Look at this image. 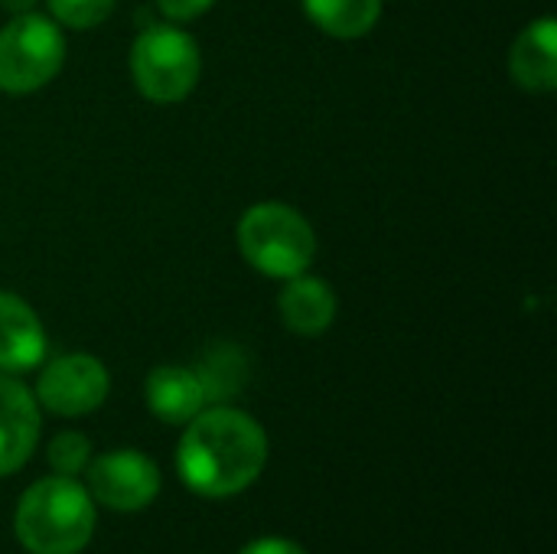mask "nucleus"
Instances as JSON below:
<instances>
[{"label": "nucleus", "mask_w": 557, "mask_h": 554, "mask_svg": "<svg viewBox=\"0 0 557 554\" xmlns=\"http://www.w3.org/2000/svg\"><path fill=\"white\" fill-rule=\"evenodd\" d=\"M268 464L264 428L238 408H202L176 447V473L189 493L228 500L245 493Z\"/></svg>", "instance_id": "obj_1"}, {"label": "nucleus", "mask_w": 557, "mask_h": 554, "mask_svg": "<svg viewBox=\"0 0 557 554\" xmlns=\"http://www.w3.org/2000/svg\"><path fill=\"white\" fill-rule=\"evenodd\" d=\"M13 529L29 554H78L95 535V500L75 477L36 480L16 503Z\"/></svg>", "instance_id": "obj_2"}, {"label": "nucleus", "mask_w": 557, "mask_h": 554, "mask_svg": "<svg viewBox=\"0 0 557 554\" xmlns=\"http://www.w3.org/2000/svg\"><path fill=\"white\" fill-rule=\"evenodd\" d=\"M242 258L264 278L287 281L304 274L317 258L313 225L287 202H255L235 225Z\"/></svg>", "instance_id": "obj_3"}, {"label": "nucleus", "mask_w": 557, "mask_h": 554, "mask_svg": "<svg viewBox=\"0 0 557 554\" xmlns=\"http://www.w3.org/2000/svg\"><path fill=\"white\" fill-rule=\"evenodd\" d=\"M199 42L180 23H150L131 42L134 88L153 104H176L199 85Z\"/></svg>", "instance_id": "obj_4"}, {"label": "nucleus", "mask_w": 557, "mask_h": 554, "mask_svg": "<svg viewBox=\"0 0 557 554\" xmlns=\"http://www.w3.org/2000/svg\"><path fill=\"white\" fill-rule=\"evenodd\" d=\"M65 62V36L52 16L16 13L0 26V91L33 95L46 88Z\"/></svg>", "instance_id": "obj_5"}, {"label": "nucleus", "mask_w": 557, "mask_h": 554, "mask_svg": "<svg viewBox=\"0 0 557 554\" xmlns=\"http://www.w3.org/2000/svg\"><path fill=\"white\" fill-rule=\"evenodd\" d=\"M111 379L101 359L88 353H65L42 366L36 382V402L59 418H82L104 405Z\"/></svg>", "instance_id": "obj_6"}, {"label": "nucleus", "mask_w": 557, "mask_h": 554, "mask_svg": "<svg viewBox=\"0 0 557 554\" xmlns=\"http://www.w3.org/2000/svg\"><path fill=\"white\" fill-rule=\"evenodd\" d=\"M88 496L114 513H140L160 493V467L140 451H108L88 460Z\"/></svg>", "instance_id": "obj_7"}, {"label": "nucleus", "mask_w": 557, "mask_h": 554, "mask_svg": "<svg viewBox=\"0 0 557 554\" xmlns=\"http://www.w3.org/2000/svg\"><path fill=\"white\" fill-rule=\"evenodd\" d=\"M39 441V408L36 395L0 372V477L20 473Z\"/></svg>", "instance_id": "obj_8"}, {"label": "nucleus", "mask_w": 557, "mask_h": 554, "mask_svg": "<svg viewBox=\"0 0 557 554\" xmlns=\"http://www.w3.org/2000/svg\"><path fill=\"white\" fill-rule=\"evenodd\" d=\"M42 359H46L42 320L23 297L0 291V372L23 376L42 366Z\"/></svg>", "instance_id": "obj_9"}, {"label": "nucleus", "mask_w": 557, "mask_h": 554, "mask_svg": "<svg viewBox=\"0 0 557 554\" xmlns=\"http://www.w3.org/2000/svg\"><path fill=\"white\" fill-rule=\"evenodd\" d=\"M509 72L512 82L522 91L532 95H548L557 88V20L555 16H539L532 20L519 39L512 42L509 56Z\"/></svg>", "instance_id": "obj_10"}, {"label": "nucleus", "mask_w": 557, "mask_h": 554, "mask_svg": "<svg viewBox=\"0 0 557 554\" xmlns=\"http://www.w3.org/2000/svg\"><path fill=\"white\" fill-rule=\"evenodd\" d=\"M277 313L294 336L313 340L333 327L336 294L323 278H313L304 271V274L284 281V291L277 294Z\"/></svg>", "instance_id": "obj_11"}, {"label": "nucleus", "mask_w": 557, "mask_h": 554, "mask_svg": "<svg viewBox=\"0 0 557 554\" xmlns=\"http://www.w3.org/2000/svg\"><path fill=\"white\" fill-rule=\"evenodd\" d=\"M144 398L153 418L163 424H186L206 408V389L196 369L186 366H157L144 382Z\"/></svg>", "instance_id": "obj_12"}, {"label": "nucleus", "mask_w": 557, "mask_h": 554, "mask_svg": "<svg viewBox=\"0 0 557 554\" xmlns=\"http://www.w3.org/2000/svg\"><path fill=\"white\" fill-rule=\"evenodd\" d=\"M307 20L333 39H362L382 20V0H300Z\"/></svg>", "instance_id": "obj_13"}, {"label": "nucleus", "mask_w": 557, "mask_h": 554, "mask_svg": "<svg viewBox=\"0 0 557 554\" xmlns=\"http://www.w3.org/2000/svg\"><path fill=\"white\" fill-rule=\"evenodd\" d=\"M46 3H49V16L65 29H95L117 7V0H46Z\"/></svg>", "instance_id": "obj_14"}, {"label": "nucleus", "mask_w": 557, "mask_h": 554, "mask_svg": "<svg viewBox=\"0 0 557 554\" xmlns=\"http://www.w3.org/2000/svg\"><path fill=\"white\" fill-rule=\"evenodd\" d=\"M46 457H49L52 473L78 477L88 467V460H91V441L85 434H78V431H62V434L52 438Z\"/></svg>", "instance_id": "obj_15"}, {"label": "nucleus", "mask_w": 557, "mask_h": 554, "mask_svg": "<svg viewBox=\"0 0 557 554\" xmlns=\"http://www.w3.org/2000/svg\"><path fill=\"white\" fill-rule=\"evenodd\" d=\"M215 0H157V10L163 13L166 23H189L199 20L202 13L212 10Z\"/></svg>", "instance_id": "obj_16"}, {"label": "nucleus", "mask_w": 557, "mask_h": 554, "mask_svg": "<svg viewBox=\"0 0 557 554\" xmlns=\"http://www.w3.org/2000/svg\"><path fill=\"white\" fill-rule=\"evenodd\" d=\"M238 554H307L297 542L290 539H281V535H268V539H255L248 542Z\"/></svg>", "instance_id": "obj_17"}, {"label": "nucleus", "mask_w": 557, "mask_h": 554, "mask_svg": "<svg viewBox=\"0 0 557 554\" xmlns=\"http://www.w3.org/2000/svg\"><path fill=\"white\" fill-rule=\"evenodd\" d=\"M29 3H36V0H3V7H7V10H16V13H26Z\"/></svg>", "instance_id": "obj_18"}]
</instances>
